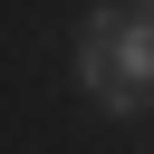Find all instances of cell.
<instances>
[{"label":"cell","mask_w":154,"mask_h":154,"mask_svg":"<svg viewBox=\"0 0 154 154\" xmlns=\"http://www.w3.org/2000/svg\"><path fill=\"white\" fill-rule=\"evenodd\" d=\"M135 10H144V19H154V0H135Z\"/></svg>","instance_id":"2"},{"label":"cell","mask_w":154,"mask_h":154,"mask_svg":"<svg viewBox=\"0 0 154 154\" xmlns=\"http://www.w3.org/2000/svg\"><path fill=\"white\" fill-rule=\"evenodd\" d=\"M77 87L106 116H144L154 106V19L144 10H87V29H77Z\"/></svg>","instance_id":"1"}]
</instances>
